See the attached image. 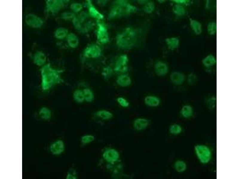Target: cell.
<instances>
[{"label": "cell", "instance_id": "6da1fadb", "mask_svg": "<svg viewBox=\"0 0 239 179\" xmlns=\"http://www.w3.org/2000/svg\"><path fill=\"white\" fill-rule=\"evenodd\" d=\"M62 70L53 68L49 64H47L41 69L42 87L44 90H47L53 86L62 82Z\"/></svg>", "mask_w": 239, "mask_h": 179}, {"label": "cell", "instance_id": "7a4b0ae2", "mask_svg": "<svg viewBox=\"0 0 239 179\" xmlns=\"http://www.w3.org/2000/svg\"><path fill=\"white\" fill-rule=\"evenodd\" d=\"M137 37L135 30L128 27L117 35L116 38V44L118 47L123 49H131L135 44Z\"/></svg>", "mask_w": 239, "mask_h": 179}, {"label": "cell", "instance_id": "3957f363", "mask_svg": "<svg viewBox=\"0 0 239 179\" xmlns=\"http://www.w3.org/2000/svg\"><path fill=\"white\" fill-rule=\"evenodd\" d=\"M137 10L136 7L128 3L126 1H117L111 9L108 18L110 19L115 18L135 12Z\"/></svg>", "mask_w": 239, "mask_h": 179}, {"label": "cell", "instance_id": "277c9868", "mask_svg": "<svg viewBox=\"0 0 239 179\" xmlns=\"http://www.w3.org/2000/svg\"><path fill=\"white\" fill-rule=\"evenodd\" d=\"M196 155L200 162L203 164H206L210 161L212 156L211 151L207 146L198 144L195 147Z\"/></svg>", "mask_w": 239, "mask_h": 179}, {"label": "cell", "instance_id": "5b68a950", "mask_svg": "<svg viewBox=\"0 0 239 179\" xmlns=\"http://www.w3.org/2000/svg\"><path fill=\"white\" fill-rule=\"evenodd\" d=\"M102 157L106 162L111 165H114L119 161L120 154L116 149L109 148L103 152Z\"/></svg>", "mask_w": 239, "mask_h": 179}, {"label": "cell", "instance_id": "8992f818", "mask_svg": "<svg viewBox=\"0 0 239 179\" xmlns=\"http://www.w3.org/2000/svg\"><path fill=\"white\" fill-rule=\"evenodd\" d=\"M128 58L125 54L120 56L117 60L114 68V70L120 73H126L128 70Z\"/></svg>", "mask_w": 239, "mask_h": 179}, {"label": "cell", "instance_id": "52a82bcc", "mask_svg": "<svg viewBox=\"0 0 239 179\" xmlns=\"http://www.w3.org/2000/svg\"><path fill=\"white\" fill-rule=\"evenodd\" d=\"M101 50L100 47L96 44H91L88 46L84 51V55L88 58H96L100 56Z\"/></svg>", "mask_w": 239, "mask_h": 179}, {"label": "cell", "instance_id": "ba28073f", "mask_svg": "<svg viewBox=\"0 0 239 179\" xmlns=\"http://www.w3.org/2000/svg\"><path fill=\"white\" fill-rule=\"evenodd\" d=\"M96 36L98 40L102 43L106 44L109 41V37L107 29L102 23H99L97 24Z\"/></svg>", "mask_w": 239, "mask_h": 179}, {"label": "cell", "instance_id": "9c48e42d", "mask_svg": "<svg viewBox=\"0 0 239 179\" xmlns=\"http://www.w3.org/2000/svg\"><path fill=\"white\" fill-rule=\"evenodd\" d=\"M116 81L117 84L122 87H128L132 83L131 77L126 73L120 74L117 77Z\"/></svg>", "mask_w": 239, "mask_h": 179}, {"label": "cell", "instance_id": "30bf717a", "mask_svg": "<svg viewBox=\"0 0 239 179\" xmlns=\"http://www.w3.org/2000/svg\"><path fill=\"white\" fill-rule=\"evenodd\" d=\"M65 146L63 141L58 140L50 145V149L52 153L54 155H59L62 153L65 150Z\"/></svg>", "mask_w": 239, "mask_h": 179}, {"label": "cell", "instance_id": "8fae6325", "mask_svg": "<svg viewBox=\"0 0 239 179\" xmlns=\"http://www.w3.org/2000/svg\"><path fill=\"white\" fill-rule=\"evenodd\" d=\"M25 21L28 25L33 28L40 27L43 24V21L40 18L31 14L26 16Z\"/></svg>", "mask_w": 239, "mask_h": 179}, {"label": "cell", "instance_id": "7c38bea8", "mask_svg": "<svg viewBox=\"0 0 239 179\" xmlns=\"http://www.w3.org/2000/svg\"><path fill=\"white\" fill-rule=\"evenodd\" d=\"M150 124L148 119L140 117L135 118L133 122L134 128L137 131H142L147 128Z\"/></svg>", "mask_w": 239, "mask_h": 179}, {"label": "cell", "instance_id": "4fadbf2b", "mask_svg": "<svg viewBox=\"0 0 239 179\" xmlns=\"http://www.w3.org/2000/svg\"><path fill=\"white\" fill-rule=\"evenodd\" d=\"M154 70L156 74L159 76L166 75L168 72V67L165 62L159 61L157 62L154 65Z\"/></svg>", "mask_w": 239, "mask_h": 179}, {"label": "cell", "instance_id": "5bb4252c", "mask_svg": "<svg viewBox=\"0 0 239 179\" xmlns=\"http://www.w3.org/2000/svg\"><path fill=\"white\" fill-rule=\"evenodd\" d=\"M144 102L145 104L148 107H156L160 105L161 101L160 98L157 96L148 95L144 97Z\"/></svg>", "mask_w": 239, "mask_h": 179}, {"label": "cell", "instance_id": "9a60e30c", "mask_svg": "<svg viewBox=\"0 0 239 179\" xmlns=\"http://www.w3.org/2000/svg\"><path fill=\"white\" fill-rule=\"evenodd\" d=\"M61 0H48L47 2L48 9L52 12L59 10L63 6L64 3Z\"/></svg>", "mask_w": 239, "mask_h": 179}, {"label": "cell", "instance_id": "2e32d148", "mask_svg": "<svg viewBox=\"0 0 239 179\" xmlns=\"http://www.w3.org/2000/svg\"><path fill=\"white\" fill-rule=\"evenodd\" d=\"M170 79L173 84L179 85L182 84L184 82L185 77L182 73L178 71H174L170 74Z\"/></svg>", "mask_w": 239, "mask_h": 179}, {"label": "cell", "instance_id": "e0dca14e", "mask_svg": "<svg viewBox=\"0 0 239 179\" xmlns=\"http://www.w3.org/2000/svg\"><path fill=\"white\" fill-rule=\"evenodd\" d=\"M87 1L88 13L92 17L98 20H101L104 18V16L92 4L91 1Z\"/></svg>", "mask_w": 239, "mask_h": 179}, {"label": "cell", "instance_id": "ac0fdd59", "mask_svg": "<svg viewBox=\"0 0 239 179\" xmlns=\"http://www.w3.org/2000/svg\"><path fill=\"white\" fill-rule=\"evenodd\" d=\"M94 115L96 117L105 121L110 120L113 116L111 111L105 109H99L95 112Z\"/></svg>", "mask_w": 239, "mask_h": 179}, {"label": "cell", "instance_id": "d6986e66", "mask_svg": "<svg viewBox=\"0 0 239 179\" xmlns=\"http://www.w3.org/2000/svg\"><path fill=\"white\" fill-rule=\"evenodd\" d=\"M67 42L71 48L77 47L79 45V40L77 36L74 33H70L66 37Z\"/></svg>", "mask_w": 239, "mask_h": 179}, {"label": "cell", "instance_id": "ffe728a7", "mask_svg": "<svg viewBox=\"0 0 239 179\" xmlns=\"http://www.w3.org/2000/svg\"><path fill=\"white\" fill-rule=\"evenodd\" d=\"M72 97L74 101L77 103L82 104L85 101L82 90L77 89L74 90L73 93Z\"/></svg>", "mask_w": 239, "mask_h": 179}, {"label": "cell", "instance_id": "44dd1931", "mask_svg": "<svg viewBox=\"0 0 239 179\" xmlns=\"http://www.w3.org/2000/svg\"><path fill=\"white\" fill-rule=\"evenodd\" d=\"M82 90L85 101L88 103L93 102L95 99V95L93 91L88 87L85 88Z\"/></svg>", "mask_w": 239, "mask_h": 179}, {"label": "cell", "instance_id": "7402d4cb", "mask_svg": "<svg viewBox=\"0 0 239 179\" xmlns=\"http://www.w3.org/2000/svg\"><path fill=\"white\" fill-rule=\"evenodd\" d=\"M166 41L168 48L171 50L177 48L179 45V39L176 37L167 38Z\"/></svg>", "mask_w": 239, "mask_h": 179}, {"label": "cell", "instance_id": "603a6c76", "mask_svg": "<svg viewBox=\"0 0 239 179\" xmlns=\"http://www.w3.org/2000/svg\"><path fill=\"white\" fill-rule=\"evenodd\" d=\"M180 113L181 115L185 118H189L191 117L193 113L192 107L189 105H185L182 108Z\"/></svg>", "mask_w": 239, "mask_h": 179}, {"label": "cell", "instance_id": "cb8c5ba5", "mask_svg": "<svg viewBox=\"0 0 239 179\" xmlns=\"http://www.w3.org/2000/svg\"><path fill=\"white\" fill-rule=\"evenodd\" d=\"M54 34L55 37L57 38L63 39L66 37L68 34V30L64 27L59 28L55 31Z\"/></svg>", "mask_w": 239, "mask_h": 179}, {"label": "cell", "instance_id": "d4e9b609", "mask_svg": "<svg viewBox=\"0 0 239 179\" xmlns=\"http://www.w3.org/2000/svg\"><path fill=\"white\" fill-rule=\"evenodd\" d=\"M191 26L195 32L197 34H200L202 32V26L201 24L198 21L190 19Z\"/></svg>", "mask_w": 239, "mask_h": 179}, {"label": "cell", "instance_id": "484cf974", "mask_svg": "<svg viewBox=\"0 0 239 179\" xmlns=\"http://www.w3.org/2000/svg\"><path fill=\"white\" fill-rule=\"evenodd\" d=\"M34 61L38 65H41L46 61V58L43 53L39 52L36 53L34 57Z\"/></svg>", "mask_w": 239, "mask_h": 179}, {"label": "cell", "instance_id": "4316f807", "mask_svg": "<svg viewBox=\"0 0 239 179\" xmlns=\"http://www.w3.org/2000/svg\"><path fill=\"white\" fill-rule=\"evenodd\" d=\"M202 62L205 66L209 67L215 64L216 63V60L213 55H210L204 58Z\"/></svg>", "mask_w": 239, "mask_h": 179}, {"label": "cell", "instance_id": "83f0119b", "mask_svg": "<svg viewBox=\"0 0 239 179\" xmlns=\"http://www.w3.org/2000/svg\"><path fill=\"white\" fill-rule=\"evenodd\" d=\"M174 167L175 169L177 172H182L185 171L186 169V165L183 161L178 160L174 163Z\"/></svg>", "mask_w": 239, "mask_h": 179}, {"label": "cell", "instance_id": "f1b7e54d", "mask_svg": "<svg viewBox=\"0 0 239 179\" xmlns=\"http://www.w3.org/2000/svg\"><path fill=\"white\" fill-rule=\"evenodd\" d=\"M39 115L42 119L46 120L50 118L51 113L48 109L46 107H43L39 110Z\"/></svg>", "mask_w": 239, "mask_h": 179}, {"label": "cell", "instance_id": "f546056e", "mask_svg": "<svg viewBox=\"0 0 239 179\" xmlns=\"http://www.w3.org/2000/svg\"><path fill=\"white\" fill-rule=\"evenodd\" d=\"M169 131L172 134L177 135L180 134L182 131L181 126L177 124H173L169 127Z\"/></svg>", "mask_w": 239, "mask_h": 179}, {"label": "cell", "instance_id": "4dcf8cb0", "mask_svg": "<svg viewBox=\"0 0 239 179\" xmlns=\"http://www.w3.org/2000/svg\"><path fill=\"white\" fill-rule=\"evenodd\" d=\"M114 70L109 67L107 66L104 67L101 72L102 76L105 78L107 79L110 78L112 75Z\"/></svg>", "mask_w": 239, "mask_h": 179}, {"label": "cell", "instance_id": "1f68e13d", "mask_svg": "<svg viewBox=\"0 0 239 179\" xmlns=\"http://www.w3.org/2000/svg\"><path fill=\"white\" fill-rule=\"evenodd\" d=\"M94 136L91 134H87L82 136L81 138V142L84 144L90 143L93 141Z\"/></svg>", "mask_w": 239, "mask_h": 179}, {"label": "cell", "instance_id": "d6a6232c", "mask_svg": "<svg viewBox=\"0 0 239 179\" xmlns=\"http://www.w3.org/2000/svg\"><path fill=\"white\" fill-rule=\"evenodd\" d=\"M117 104L121 107L124 108L128 107L130 105L129 101L125 98L122 96L118 97L116 99Z\"/></svg>", "mask_w": 239, "mask_h": 179}, {"label": "cell", "instance_id": "836d02e7", "mask_svg": "<svg viewBox=\"0 0 239 179\" xmlns=\"http://www.w3.org/2000/svg\"><path fill=\"white\" fill-rule=\"evenodd\" d=\"M173 10L174 13L178 16H182L185 13L184 8L182 6L178 4L175 5L173 7Z\"/></svg>", "mask_w": 239, "mask_h": 179}, {"label": "cell", "instance_id": "e575fe53", "mask_svg": "<svg viewBox=\"0 0 239 179\" xmlns=\"http://www.w3.org/2000/svg\"><path fill=\"white\" fill-rule=\"evenodd\" d=\"M217 30L216 24L215 22H209L207 26V30L208 33L211 35L215 34Z\"/></svg>", "mask_w": 239, "mask_h": 179}, {"label": "cell", "instance_id": "d590c367", "mask_svg": "<svg viewBox=\"0 0 239 179\" xmlns=\"http://www.w3.org/2000/svg\"><path fill=\"white\" fill-rule=\"evenodd\" d=\"M70 8L73 12L78 13L82 9V4L80 3H74L71 4Z\"/></svg>", "mask_w": 239, "mask_h": 179}, {"label": "cell", "instance_id": "8d00e7d4", "mask_svg": "<svg viewBox=\"0 0 239 179\" xmlns=\"http://www.w3.org/2000/svg\"><path fill=\"white\" fill-rule=\"evenodd\" d=\"M154 5L152 2H150L147 3L144 7V11L148 13H151L154 10Z\"/></svg>", "mask_w": 239, "mask_h": 179}, {"label": "cell", "instance_id": "74e56055", "mask_svg": "<svg viewBox=\"0 0 239 179\" xmlns=\"http://www.w3.org/2000/svg\"><path fill=\"white\" fill-rule=\"evenodd\" d=\"M76 173L75 170L73 169L69 171L67 175V179H77Z\"/></svg>", "mask_w": 239, "mask_h": 179}, {"label": "cell", "instance_id": "f35d334b", "mask_svg": "<svg viewBox=\"0 0 239 179\" xmlns=\"http://www.w3.org/2000/svg\"><path fill=\"white\" fill-rule=\"evenodd\" d=\"M62 17L65 19H73L75 17L74 14L72 13L66 12L63 13Z\"/></svg>", "mask_w": 239, "mask_h": 179}, {"label": "cell", "instance_id": "ab89813d", "mask_svg": "<svg viewBox=\"0 0 239 179\" xmlns=\"http://www.w3.org/2000/svg\"><path fill=\"white\" fill-rule=\"evenodd\" d=\"M173 1L178 4H186L188 2L187 0H175Z\"/></svg>", "mask_w": 239, "mask_h": 179}]
</instances>
